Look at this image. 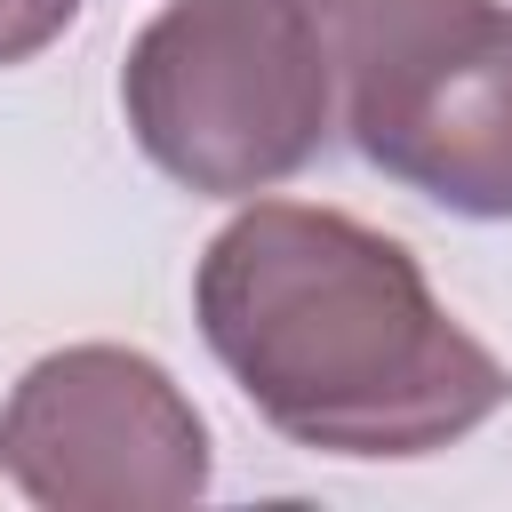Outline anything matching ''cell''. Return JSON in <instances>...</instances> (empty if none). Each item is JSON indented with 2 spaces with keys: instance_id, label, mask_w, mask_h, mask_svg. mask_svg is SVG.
Returning a JSON list of instances; mask_svg holds the SVG:
<instances>
[{
  "instance_id": "cell-3",
  "label": "cell",
  "mask_w": 512,
  "mask_h": 512,
  "mask_svg": "<svg viewBox=\"0 0 512 512\" xmlns=\"http://www.w3.org/2000/svg\"><path fill=\"white\" fill-rule=\"evenodd\" d=\"M0 472L48 512H176L208 488V424L160 360L64 344L16 376Z\"/></svg>"
},
{
  "instance_id": "cell-2",
  "label": "cell",
  "mask_w": 512,
  "mask_h": 512,
  "mask_svg": "<svg viewBox=\"0 0 512 512\" xmlns=\"http://www.w3.org/2000/svg\"><path fill=\"white\" fill-rule=\"evenodd\" d=\"M120 104L160 176L248 200L328 144L336 72L296 0H168L128 40Z\"/></svg>"
},
{
  "instance_id": "cell-5",
  "label": "cell",
  "mask_w": 512,
  "mask_h": 512,
  "mask_svg": "<svg viewBox=\"0 0 512 512\" xmlns=\"http://www.w3.org/2000/svg\"><path fill=\"white\" fill-rule=\"evenodd\" d=\"M296 8L328 48L336 96H352L368 80H392L400 64H416L424 48H440L496 0H296Z\"/></svg>"
},
{
  "instance_id": "cell-4",
  "label": "cell",
  "mask_w": 512,
  "mask_h": 512,
  "mask_svg": "<svg viewBox=\"0 0 512 512\" xmlns=\"http://www.w3.org/2000/svg\"><path fill=\"white\" fill-rule=\"evenodd\" d=\"M344 128L368 168L432 208L512 224V8H480L392 80L352 88Z\"/></svg>"
},
{
  "instance_id": "cell-6",
  "label": "cell",
  "mask_w": 512,
  "mask_h": 512,
  "mask_svg": "<svg viewBox=\"0 0 512 512\" xmlns=\"http://www.w3.org/2000/svg\"><path fill=\"white\" fill-rule=\"evenodd\" d=\"M72 16H80V0H0V64L40 56Z\"/></svg>"
},
{
  "instance_id": "cell-1",
  "label": "cell",
  "mask_w": 512,
  "mask_h": 512,
  "mask_svg": "<svg viewBox=\"0 0 512 512\" xmlns=\"http://www.w3.org/2000/svg\"><path fill=\"white\" fill-rule=\"evenodd\" d=\"M192 312L248 408L320 456H432L512 400V368L448 320L424 264L344 208H240Z\"/></svg>"
}]
</instances>
